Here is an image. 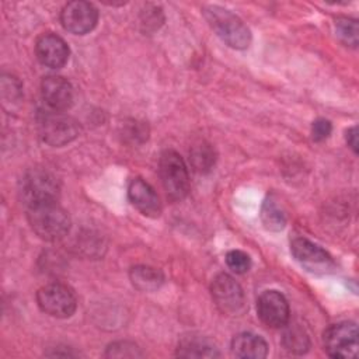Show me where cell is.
Returning a JSON list of instances; mask_svg holds the SVG:
<instances>
[{"label":"cell","instance_id":"obj_27","mask_svg":"<svg viewBox=\"0 0 359 359\" xmlns=\"http://www.w3.org/2000/svg\"><path fill=\"white\" fill-rule=\"evenodd\" d=\"M346 142H348V146L355 153H358V129H356V126L346 130Z\"/></svg>","mask_w":359,"mask_h":359},{"label":"cell","instance_id":"obj_20","mask_svg":"<svg viewBox=\"0 0 359 359\" xmlns=\"http://www.w3.org/2000/svg\"><path fill=\"white\" fill-rule=\"evenodd\" d=\"M283 345L292 353H304L310 346L307 332L299 325H290L283 334Z\"/></svg>","mask_w":359,"mask_h":359},{"label":"cell","instance_id":"obj_21","mask_svg":"<svg viewBox=\"0 0 359 359\" xmlns=\"http://www.w3.org/2000/svg\"><path fill=\"white\" fill-rule=\"evenodd\" d=\"M335 34L339 41L348 46H358V21L348 17H339L335 20Z\"/></svg>","mask_w":359,"mask_h":359},{"label":"cell","instance_id":"obj_9","mask_svg":"<svg viewBox=\"0 0 359 359\" xmlns=\"http://www.w3.org/2000/svg\"><path fill=\"white\" fill-rule=\"evenodd\" d=\"M60 21L65 29L76 35H84L94 29L98 21V11L88 1H70L60 13Z\"/></svg>","mask_w":359,"mask_h":359},{"label":"cell","instance_id":"obj_8","mask_svg":"<svg viewBox=\"0 0 359 359\" xmlns=\"http://www.w3.org/2000/svg\"><path fill=\"white\" fill-rule=\"evenodd\" d=\"M210 292L215 304L222 313L234 316L244 309V292L230 275L219 273L212 282Z\"/></svg>","mask_w":359,"mask_h":359},{"label":"cell","instance_id":"obj_2","mask_svg":"<svg viewBox=\"0 0 359 359\" xmlns=\"http://www.w3.org/2000/svg\"><path fill=\"white\" fill-rule=\"evenodd\" d=\"M203 14L217 36L230 48L245 49L250 45L248 27L231 11L219 6H208L203 8Z\"/></svg>","mask_w":359,"mask_h":359},{"label":"cell","instance_id":"obj_18","mask_svg":"<svg viewBox=\"0 0 359 359\" xmlns=\"http://www.w3.org/2000/svg\"><path fill=\"white\" fill-rule=\"evenodd\" d=\"M189 160L195 171L205 174L210 171L212 167L215 165V161H216L215 149L203 140L199 143H195L189 150Z\"/></svg>","mask_w":359,"mask_h":359},{"label":"cell","instance_id":"obj_5","mask_svg":"<svg viewBox=\"0 0 359 359\" xmlns=\"http://www.w3.org/2000/svg\"><path fill=\"white\" fill-rule=\"evenodd\" d=\"M39 309L56 318L70 317L77 307L76 294L63 283H49L42 286L36 293Z\"/></svg>","mask_w":359,"mask_h":359},{"label":"cell","instance_id":"obj_3","mask_svg":"<svg viewBox=\"0 0 359 359\" xmlns=\"http://www.w3.org/2000/svg\"><path fill=\"white\" fill-rule=\"evenodd\" d=\"M59 182L46 170L32 168L20 181V196L27 208L56 202L59 198Z\"/></svg>","mask_w":359,"mask_h":359},{"label":"cell","instance_id":"obj_22","mask_svg":"<svg viewBox=\"0 0 359 359\" xmlns=\"http://www.w3.org/2000/svg\"><path fill=\"white\" fill-rule=\"evenodd\" d=\"M105 356L108 358H136V356H142V352L139 351V348L128 341H119V342H114L107 348Z\"/></svg>","mask_w":359,"mask_h":359},{"label":"cell","instance_id":"obj_10","mask_svg":"<svg viewBox=\"0 0 359 359\" xmlns=\"http://www.w3.org/2000/svg\"><path fill=\"white\" fill-rule=\"evenodd\" d=\"M257 311L261 321L271 328L285 327L289 321V304L278 290H265L257 302Z\"/></svg>","mask_w":359,"mask_h":359},{"label":"cell","instance_id":"obj_19","mask_svg":"<svg viewBox=\"0 0 359 359\" xmlns=\"http://www.w3.org/2000/svg\"><path fill=\"white\" fill-rule=\"evenodd\" d=\"M261 220L265 229L272 231H279L286 224V215L283 209L272 198L266 199L261 209Z\"/></svg>","mask_w":359,"mask_h":359},{"label":"cell","instance_id":"obj_17","mask_svg":"<svg viewBox=\"0 0 359 359\" xmlns=\"http://www.w3.org/2000/svg\"><path fill=\"white\" fill-rule=\"evenodd\" d=\"M129 278L133 286L142 292H154L164 282L161 271L149 265H136L130 268Z\"/></svg>","mask_w":359,"mask_h":359},{"label":"cell","instance_id":"obj_15","mask_svg":"<svg viewBox=\"0 0 359 359\" xmlns=\"http://www.w3.org/2000/svg\"><path fill=\"white\" fill-rule=\"evenodd\" d=\"M231 353L243 359H262L268 353V344L259 335L241 332L231 341Z\"/></svg>","mask_w":359,"mask_h":359},{"label":"cell","instance_id":"obj_14","mask_svg":"<svg viewBox=\"0 0 359 359\" xmlns=\"http://www.w3.org/2000/svg\"><path fill=\"white\" fill-rule=\"evenodd\" d=\"M132 205L144 216L157 217L161 213V202L154 188L142 178H133L128 187Z\"/></svg>","mask_w":359,"mask_h":359},{"label":"cell","instance_id":"obj_1","mask_svg":"<svg viewBox=\"0 0 359 359\" xmlns=\"http://www.w3.org/2000/svg\"><path fill=\"white\" fill-rule=\"evenodd\" d=\"M27 217L34 233L46 241H56L65 237L70 229V217L57 202L28 208Z\"/></svg>","mask_w":359,"mask_h":359},{"label":"cell","instance_id":"obj_13","mask_svg":"<svg viewBox=\"0 0 359 359\" xmlns=\"http://www.w3.org/2000/svg\"><path fill=\"white\" fill-rule=\"evenodd\" d=\"M41 91L45 102L57 112L69 109L74 100L72 84L60 76L45 77L41 83Z\"/></svg>","mask_w":359,"mask_h":359},{"label":"cell","instance_id":"obj_7","mask_svg":"<svg viewBox=\"0 0 359 359\" xmlns=\"http://www.w3.org/2000/svg\"><path fill=\"white\" fill-rule=\"evenodd\" d=\"M80 126L69 115L62 112H49L42 115L39 121V133L45 143L53 147H60L79 136Z\"/></svg>","mask_w":359,"mask_h":359},{"label":"cell","instance_id":"obj_4","mask_svg":"<svg viewBox=\"0 0 359 359\" xmlns=\"http://www.w3.org/2000/svg\"><path fill=\"white\" fill-rule=\"evenodd\" d=\"M160 180L171 201H182L189 192L188 168L175 150H164L158 164Z\"/></svg>","mask_w":359,"mask_h":359},{"label":"cell","instance_id":"obj_12","mask_svg":"<svg viewBox=\"0 0 359 359\" xmlns=\"http://www.w3.org/2000/svg\"><path fill=\"white\" fill-rule=\"evenodd\" d=\"M290 251L293 257L310 271H325L332 266V259L325 250L311 243L307 238L297 237L290 243Z\"/></svg>","mask_w":359,"mask_h":359},{"label":"cell","instance_id":"obj_26","mask_svg":"<svg viewBox=\"0 0 359 359\" xmlns=\"http://www.w3.org/2000/svg\"><path fill=\"white\" fill-rule=\"evenodd\" d=\"M332 130V126H331V122L324 119V118H320L317 121L313 122V126H311V137L313 140L316 142H321V140H325L330 133Z\"/></svg>","mask_w":359,"mask_h":359},{"label":"cell","instance_id":"obj_11","mask_svg":"<svg viewBox=\"0 0 359 359\" xmlns=\"http://www.w3.org/2000/svg\"><path fill=\"white\" fill-rule=\"evenodd\" d=\"M38 60L50 69H60L69 59L67 43L56 34L48 32L38 38L35 45Z\"/></svg>","mask_w":359,"mask_h":359},{"label":"cell","instance_id":"obj_6","mask_svg":"<svg viewBox=\"0 0 359 359\" xmlns=\"http://www.w3.org/2000/svg\"><path fill=\"white\" fill-rule=\"evenodd\" d=\"M324 349L332 358L346 359L358 355V327L355 323L344 321L330 325L323 337Z\"/></svg>","mask_w":359,"mask_h":359},{"label":"cell","instance_id":"obj_16","mask_svg":"<svg viewBox=\"0 0 359 359\" xmlns=\"http://www.w3.org/2000/svg\"><path fill=\"white\" fill-rule=\"evenodd\" d=\"M177 355L182 358H216L217 348L208 339L201 337H185L180 341Z\"/></svg>","mask_w":359,"mask_h":359},{"label":"cell","instance_id":"obj_24","mask_svg":"<svg viewBox=\"0 0 359 359\" xmlns=\"http://www.w3.org/2000/svg\"><path fill=\"white\" fill-rule=\"evenodd\" d=\"M147 126L143 122L132 121L123 126L122 136L130 143H142L147 139Z\"/></svg>","mask_w":359,"mask_h":359},{"label":"cell","instance_id":"obj_23","mask_svg":"<svg viewBox=\"0 0 359 359\" xmlns=\"http://www.w3.org/2000/svg\"><path fill=\"white\" fill-rule=\"evenodd\" d=\"M227 266L236 273H245L251 266V259L248 254L241 250H231L226 254Z\"/></svg>","mask_w":359,"mask_h":359},{"label":"cell","instance_id":"obj_25","mask_svg":"<svg viewBox=\"0 0 359 359\" xmlns=\"http://www.w3.org/2000/svg\"><path fill=\"white\" fill-rule=\"evenodd\" d=\"M163 22V13L157 7H151L150 10L146 8V11L142 13V24L144 25L146 31H154L157 29Z\"/></svg>","mask_w":359,"mask_h":359}]
</instances>
